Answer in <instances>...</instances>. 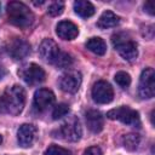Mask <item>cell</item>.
I'll return each mask as SVG.
<instances>
[{
    "mask_svg": "<svg viewBox=\"0 0 155 155\" xmlns=\"http://www.w3.org/2000/svg\"><path fill=\"white\" fill-rule=\"evenodd\" d=\"M7 19L11 24L18 28H28L34 22V15L27 5L19 1H11L6 7Z\"/></svg>",
    "mask_w": 155,
    "mask_h": 155,
    "instance_id": "1",
    "label": "cell"
},
{
    "mask_svg": "<svg viewBox=\"0 0 155 155\" xmlns=\"http://www.w3.org/2000/svg\"><path fill=\"white\" fill-rule=\"evenodd\" d=\"M1 104L4 111H7L12 115H18L25 104L24 90L18 85H13L6 88L4 96L1 97Z\"/></svg>",
    "mask_w": 155,
    "mask_h": 155,
    "instance_id": "2",
    "label": "cell"
},
{
    "mask_svg": "<svg viewBox=\"0 0 155 155\" xmlns=\"http://www.w3.org/2000/svg\"><path fill=\"white\" fill-rule=\"evenodd\" d=\"M111 42H113V46L115 47V50L119 52V54L124 59L131 62L137 58V56H138L137 44L126 33L114 34L111 38Z\"/></svg>",
    "mask_w": 155,
    "mask_h": 155,
    "instance_id": "3",
    "label": "cell"
},
{
    "mask_svg": "<svg viewBox=\"0 0 155 155\" xmlns=\"http://www.w3.org/2000/svg\"><path fill=\"white\" fill-rule=\"evenodd\" d=\"M107 116L110 120H117L130 126L139 127L140 125L138 111H136L134 109H131L130 107H119V108L111 109L107 113Z\"/></svg>",
    "mask_w": 155,
    "mask_h": 155,
    "instance_id": "4",
    "label": "cell"
},
{
    "mask_svg": "<svg viewBox=\"0 0 155 155\" xmlns=\"http://www.w3.org/2000/svg\"><path fill=\"white\" fill-rule=\"evenodd\" d=\"M59 134L68 142H78L81 138L82 128L76 116H69L59 127Z\"/></svg>",
    "mask_w": 155,
    "mask_h": 155,
    "instance_id": "5",
    "label": "cell"
},
{
    "mask_svg": "<svg viewBox=\"0 0 155 155\" xmlns=\"http://www.w3.org/2000/svg\"><path fill=\"white\" fill-rule=\"evenodd\" d=\"M139 96L144 99L153 98L155 94V73L153 68H145L139 78Z\"/></svg>",
    "mask_w": 155,
    "mask_h": 155,
    "instance_id": "6",
    "label": "cell"
},
{
    "mask_svg": "<svg viewBox=\"0 0 155 155\" xmlns=\"http://www.w3.org/2000/svg\"><path fill=\"white\" fill-rule=\"evenodd\" d=\"M18 73L28 85H38L45 80L44 69L35 63H29L23 65Z\"/></svg>",
    "mask_w": 155,
    "mask_h": 155,
    "instance_id": "7",
    "label": "cell"
},
{
    "mask_svg": "<svg viewBox=\"0 0 155 155\" xmlns=\"http://www.w3.org/2000/svg\"><path fill=\"white\" fill-rule=\"evenodd\" d=\"M91 94H92V98L96 103L107 104V103H110L113 101L114 91H113V87L110 86V84H108L107 81L101 80V81H97L93 85Z\"/></svg>",
    "mask_w": 155,
    "mask_h": 155,
    "instance_id": "8",
    "label": "cell"
},
{
    "mask_svg": "<svg viewBox=\"0 0 155 155\" xmlns=\"http://www.w3.org/2000/svg\"><path fill=\"white\" fill-rule=\"evenodd\" d=\"M82 76L76 70H70L65 74H63L59 79V86L62 91L67 93H76L81 86Z\"/></svg>",
    "mask_w": 155,
    "mask_h": 155,
    "instance_id": "9",
    "label": "cell"
},
{
    "mask_svg": "<svg viewBox=\"0 0 155 155\" xmlns=\"http://www.w3.org/2000/svg\"><path fill=\"white\" fill-rule=\"evenodd\" d=\"M6 51L13 59L18 61V59L27 57L30 53V45L28 41L21 38H13L7 42Z\"/></svg>",
    "mask_w": 155,
    "mask_h": 155,
    "instance_id": "10",
    "label": "cell"
},
{
    "mask_svg": "<svg viewBox=\"0 0 155 155\" xmlns=\"http://www.w3.org/2000/svg\"><path fill=\"white\" fill-rule=\"evenodd\" d=\"M54 103V93L47 88H39L34 94V108L41 113Z\"/></svg>",
    "mask_w": 155,
    "mask_h": 155,
    "instance_id": "11",
    "label": "cell"
},
{
    "mask_svg": "<svg viewBox=\"0 0 155 155\" xmlns=\"http://www.w3.org/2000/svg\"><path fill=\"white\" fill-rule=\"evenodd\" d=\"M36 133H38V130L34 125H31V124L21 125L17 131V139H18L19 145L23 148L31 147L36 138Z\"/></svg>",
    "mask_w": 155,
    "mask_h": 155,
    "instance_id": "12",
    "label": "cell"
},
{
    "mask_svg": "<svg viewBox=\"0 0 155 155\" xmlns=\"http://www.w3.org/2000/svg\"><path fill=\"white\" fill-rule=\"evenodd\" d=\"M59 47L58 45L52 40V39H45L42 40V42L39 46V53L41 56V58L44 61H46L47 63L53 64L56 58L59 54Z\"/></svg>",
    "mask_w": 155,
    "mask_h": 155,
    "instance_id": "13",
    "label": "cell"
},
{
    "mask_svg": "<svg viewBox=\"0 0 155 155\" xmlns=\"http://www.w3.org/2000/svg\"><path fill=\"white\" fill-rule=\"evenodd\" d=\"M57 35L63 40H73L79 34V28L70 21H62L56 27Z\"/></svg>",
    "mask_w": 155,
    "mask_h": 155,
    "instance_id": "14",
    "label": "cell"
},
{
    "mask_svg": "<svg viewBox=\"0 0 155 155\" xmlns=\"http://www.w3.org/2000/svg\"><path fill=\"white\" fill-rule=\"evenodd\" d=\"M85 119H86V125L88 127V130L93 133H99L103 130L104 126V119L103 115L97 111V110H88L85 114Z\"/></svg>",
    "mask_w": 155,
    "mask_h": 155,
    "instance_id": "15",
    "label": "cell"
},
{
    "mask_svg": "<svg viewBox=\"0 0 155 155\" xmlns=\"http://www.w3.org/2000/svg\"><path fill=\"white\" fill-rule=\"evenodd\" d=\"M119 23H120V17L119 16H116L111 11H105L99 17V19L97 22V25L101 29H108V28L116 27Z\"/></svg>",
    "mask_w": 155,
    "mask_h": 155,
    "instance_id": "16",
    "label": "cell"
},
{
    "mask_svg": "<svg viewBox=\"0 0 155 155\" xmlns=\"http://www.w3.org/2000/svg\"><path fill=\"white\" fill-rule=\"evenodd\" d=\"M74 10L76 12V15H79L82 18H87L94 15V6L90 2V1H85V0H78L74 2Z\"/></svg>",
    "mask_w": 155,
    "mask_h": 155,
    "instance_id": "17",
    "label": "cell"
},
{
    "mask_svg": "<svg viewBox=\"0 0 155 155\" xmlns=\"http://www.w3.org/2000/svg\"><path fill=\"white\" fill-rule=\"evenodd\" d=\"M86 48L90 50L91 52H93L97 56H103L107 51V44L104 42L103 39H101L98 36H93V38H90L87 40Z\"/></svg>",
    "mask_w": 155,
    "mask_h": 155,
    "instance_id": "18",
    "label": "cell"
},
{
    "mask_svg": "<svg viewBox=\"0 0 155 155\" xmlns=\"http://www.w3.org/2000/svg\"><path fill=\"white\" fill-rule=\"evenodd\" d=\"M140 144V137L137 133H128L122 137V145L125 149L130 151H134L138 149Z\"/></svg>",
    "mask_w": 155,
    "mask_h": 155,
    "instance_id": "19",
    "label": "cell"
},
{
    "mask_svg": "<svg viewBox=\"0 0 155 155\" xmlns=\"http://www.w3.org/2000/svg\"><path fill=\"white\" fill-rule=\"evenodd\" d=\"M53 64L57 68H59V69H65V68H69L73 64V58L67 52H59V54L56 58V61H54Z\"/></svg>",
    "mask_w": 155,
    "mask_h": 155,
    "instance_id": "20",
    "label": "cell"
},
{
    "mask_svg": "<svg viewBox=\"0 0 155 155\" xmlns=\"http://www.w3.org/2000/svg\"><path fill=\"white\" fill-rule=\"evenodd\" d=\"M115 82L122 87V88H127L131 84V76L130 74H127L126 71H117L115 74Z\"/></svg>",
    "mask_w": 155,
    "mask_h": 155,
    "instance_id": "21",
    "label": "cell"
},
{
    "mask_svg": "<svg viewBox=\"0 0 155 155\" xmlns=\"http://www.w3.org/2000/svg\"><path fill=\"white\" fill-rule=\"evenodd\" d=\"M68 113H69V107H68V104H65V103H59V104H57V105L54 107V109H53V111H52V117H53V120H58V119L64 117Z\"/></svg>",
    "mask_w": 155,
    "mask_h": 155,
    "instance_id": "22",
    "label": "cell"
},
{
    "mask_svg": "<svg viewBox=\"0 0 155 155\" xmlns=\"http://www.w3.org/2000/svg\"><path fill=\"white\" fill-rule=\"evenodd\" d=\"M63 10H64V2L63 1H53V2H51L48 5L47 13L50 16L56 17V16H59L63 12Z\"/></svg>",
    "mask_w": 155,
    "mask_h": 155,
    "instance_id": "23",
    "label": "cell"
},
{
    "mask_svg": "<svg viewBox=\"0 0 155 155\" xmlns=\"http://www.w3.org/2000/svg\"><path fill=\"white\" fill-rule=\"evenodd\" d=\"M44 155H73V154H71V151L68 150V149H64V148H62V147H58V145L52 144V145H50V147L45 150Z\"/></svg>",
    "mask_w": 155,
    "mask_h": 155,
    "instance_id": "24",
    "label": "cell"
},
{
    "mask_svg": "<svg viewBox=\"0 0 155 155\" xmlns=\"http://www.w3.org/2000/svg\"><path fill=\"white\" fill-rule=\"evenodd\" d=\"M84 155H103V154H102V150L98 147H90L85 150Z\"/></svg>",
    "mask_w": 155,
    "mask_h": 155,
    "instance_id": "25",
    "label": "cell"
},
{
    "mask_svg": "<svg viewBox=\"0 0 155 155\" xmlns=\"http://www.w3.org/2000/svg\"><path fill=\"white\" fill-rule=\"evenodd\" d=\"M144 10L149 13V15H154V7H153V2L151 1H148L144 4Z\"/></svg>",
    "mask_w": 155,
    "mask_h": 155,
    "instance_id": "26",
    "label": "cell"
},
{
    "mask_svg": "<svg viewBox=\"0 0 155 155\" xmlns=\"http://www.w3.org/2000/svg\"><path fill=\"white\" fill-rule=\"evenodd\" d=\"M4 76H5V70H4L2 68H0V80H1Z\"/></svg>",
    "mask_w": 155,
    "mask_h": 155,
    "instance_id": "27",
    "label": "cell"
},
{
    "mask_svg": "<svg viewBox=\"0 0 155 155\" xmlns=\"http://www.w3.org/2000/svg\"><path fill=\"white\" fill-rule=\"evenodd\" d=\"M1 142H2V137L0 136V144H1Z\"/></svg>",
    "mask_w": 155,
    "mask_h": 155,
    "instance_id": "28",
    "label": "cell"
},
{
    "mask_svg": "<svg viewBox=\"0 0 155 155\" xmlns=\"http://www.w3.org/2000/svg\"><path fill=\"white\" fill-rule=\"evenodd\" d=\"M0 7H1V4H0Z\"/></svg>",
    "mask_w": 155,
    "mask_h": 155,
    "instance_id": "29",
    "label": "cell"
}]
</instances>
